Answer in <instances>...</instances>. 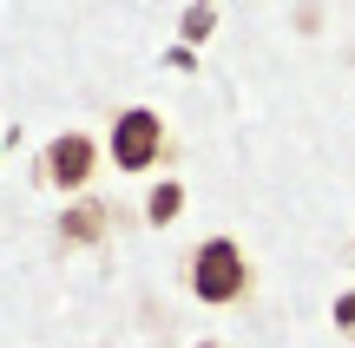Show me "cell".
Listing matches in <instances>:
<instances>
[{
  "label": "cell",
  "mask_w": 355,
  "mask_h": 348,
  "mask_svg": "<svg viewBox=\"0 0 355 348\" xmlns=\"http://www.w3.org/2000/svg\"><path fill=\"white\" fill-rule=\"evenodd\" d=\"M92 171H99V138H86V131H60L40 158V184H53V191H86Z\"/></svg>",
  "instance_id": "3"
},
{
  "label": "cell",
  "mask_w": 355,
  "mask_h": 348,
  "mask_svg": "<svg viewBox=\"0 0 355 348\" xmlns=\"http://www.w3.org/2000/svg\"><path fill=\"white\" fill-rule=\"evenodd\" d=\"M178 210H184V184H178V178L152 184V197H145V223H178Z\"/></svg>",
  "instance_id": "5"
},
{
  "label": "cell",
  "mask_w": 355,
  "mask_h": 348,
  "mask_svg": "<svg viewBox=\"0 0 355 348\" xmlns=\"http://www.w3.org/2000/svg\"><path fill=\"white\" fill-rule=\"evenodd\" d=\"M105 152H112L119 171H152L158 158H165V118L152 112V105H125V112L112 118V138H105Z\"/></svg>",
  "instance_id": "2"
},
{
  "label": "cell",
  "mask_w": 355,
  "mask_h": 348,
  "mask_svg": "<svg viewBox=\"0 0 355 348\" xmlns=\"http://www.w3.org/2000/svg\"><path fill=\"white\" fill-rule=\"evenodd\" d=\"M184 276H191V296L211 302V309L250 296V257H243L237 237H204V244L191 250V270Z\"/></svg>",
  "instance_id": "1"
},
{
  "label": "cell",
  "mask_w": 355,
  "mask_h": 348,
  "mask_svg": "<svg viewBox=\"0 0 355 348\" xmlns=\"http://www.w3.org/2000/svg\"><path fill=\"white\" fill-rule=\"evenodd\" d=\"M105 230H112V210L92 204V197H73L66 217H60V237H66V244H105Z\"/></svg>",
  "instance_id": "4"
},
{
  "label": "cell",
  "mask_w": 355,
  "mask_h": 348,
  "mask_svg": "<svg viewBox=\"0 0 355 348\" xmlns=\"http://www.w3.org/2000/svg\"><path fill=\"white\" fill-rule=\"evenodd\" d=\"M336 329L355 342V289H349V296H336Z\"/></svg>",
  "instance_id": "7"
},
{
  "label": "cell",
  "mask_w": 355,
  "mask_h": 348,
  "mask_svg": "<svg viewBox=\"0 0 355 348\" xmlns=\"http://www.w3.org/2000/svg\"><path fill=\"white\" fill-rule=\"evenodd\" d=\"M211 26H217V7H211V0H198V7L184 13V39H211Z\"/></svg>",
  "instance_id": "6"
},
{
  "label": "cell",
  "mask_w": 355,
  "mask_h": 348,
  "mask_svg": "<svg viewBox=\"0 0 355 348\" xmlns=\"http://www.w3.org/2000/svg\"><path fill=\"white\" fill-rule=\"evenodd\" d=\"M204 348H217V342H204Z\"/></svg>",
  "instance_id": "8"
}]
</instances>
